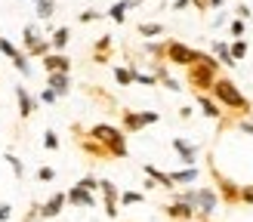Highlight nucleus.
<instances>
[{
    "instance_id": "47",
    "label": "nucleus",
    "mask_w": 253,
    "mask_h": 222,
    "mask_svg": "<svg viewBox=\"0 0 253 222\" xmlns=\"http://www.w3.org/2000/svg\"><path fill=\"white\" fill-rule=\"evenodd\" d=\"M192 114H195V108H192V105H182V108H179V117H182V120H188Z\"/></svg>"
},
{
    "instance_id": "3",
    "label": "nucleus",
    "mask_w": 253,
    "mask_h": 222,
    "mask_svg": "<svg viewBox=\"0 0 253 222\" xmlns=\"http://www.w3.org/2000/svg\"><path fill=\"white\" fill-rule=\"evenodd\" d=\"M207 170H210V179H213V188H216L219 201L225 207H235L241 204V182H235L232 176H225V173L216 167V160H213V154L207 157Z\"/></svg>"
},
{
    "instance_id": "2",
    "label": "nucleus",
    "mask_w": 253,
    "mask_h": 222,
    "mask_svg": "<svg viewBox=\"0 0 253 222\" xmlns=\"http://www.w3.org/2000/svg\"><path fill=\"white\" fill-rule=\"evenodd\" d=\"M90 133L108 148L111 160H124L126 154H130V148H126V133H124L121 127H111V123H93Z\"/></svg>"
},
{
    "instance_id": "43",
    "label": "nucleus",
    "mask_w": 253,
    "mask_h": 222,
    "mask_svg": "<svg viewBox=\"0 0 253 222\" xmlns=\"http://www.w3.org/2000/svg\"><path fill=\"white\" fill-rule=\"evenodd\" d=\"M9 219H12V204L3 201V204H0V222H9Z\"/></svg>"
},
{
    "instance_id": "12",
    "label": "nucleus",
    "mask_w": 253,
    "mask_h": 222,
    "mask_svg": "<svg viewBox=\"0 0 253 222\" xmlns=\"http://www.w3.org/2000/svg\"><path fill=\"white\" fill-rule=\"evenodd\" d=\"M65 204H68V201H65V191H53V194H49L46 201L41 204V219H56Z\"/></svg>"
},
{
    "instance_id": "14",
    "label": "nucleus",
    "mask_w": 253,
    "mask_h": 222,
    "mask_svg": "<svg viewBox=\"0 0 253 222\" xmlns=\"http://www.w3.org/2000/svg\"><path fill=\"white\" fill-rule=\"evenodd\" d=\"M121 130H124V133H139V130H145L142 111H133V108H121Z\"/></svg>"
},
{
    "instance_id": "26",
    "label": "nucleus",
    "mask_w": 253,
    "mask_h": 222,
    "mask_svg": "<svg viewBox=\"0 0 253 222\" xmlns=\"http://www.w3.org/2000/svg\"><path fill=\"white\" fill-rule=\"evenodd\" d=\"M34 16L37 19H53L56 16V0H41V3H34Z\"/></svg>"
},
{
    "instance_id": "50",
    "label": "nucleus",
    "mask_w": 253,
    "mask_h": 222,
    "mask_svg": "<svg viewBox=\"0 0 253 222\" xmlns=\"http://www.w3.org/2000/svg\"><path fill=\"white\" fill-rule=\"evenodd\" d=\"M225 6V0H210V9H222Z\"/></svg>"
},
{
    "instance_id": "19",
    "label": "nucleus",
    "mask_w": 253,
    "mask_h": 222,
    "mask_svg": "<svg viewBox=\"0 0 253 222\" xmlns=\"http://www.w3.org/2000/svg\"><path fill=\"white\" fill-rule=\"evenodd\" d=\"M68 40H71V28H68V25H62V28H53V31H49V43H53L56 53H65Z\"/></svg>"
},
{
    "instance_id": "28",
    "label": "nucleus",
    "mask_w": 253,
    "mask_h": 222,
    "mask_svg": "<svg viewBox=\"0 0 253 222\" xmlns=\"http://www.w3.org/2000/svg\"><path fill=\"white\" fill-rule=\"evenodd\" d=\"M111 74H115V80H118L121 86H130V83H133V71H130V65H111Z\"/></svg>"
},
{
    "instance_id": "7",
    "label": "nucleus",
    "mask_w": 253,
    "mask_h": 222,
    "mask_svg": "<svg viewBox=\"0 0 253 222\" xmlns=\"http://www.w3.org/2000/svg\"><path fill=\"white\" fill-rule=\"evenodd\" d=\"M164 216H167L170 222H195V207L173 197L170 204H164Z\"/></svg>"
},
{
    "instance_id": "51",
    "label": "nucleus",
    "mask_w": 253,
    "mask_h": 222,
    "mask_svg": "<svg viewBox=\"0 0 253 222\" xmlns=\"http://www.w3.org/2000/svg\"><path fill=\"white\" fill-rule=\"evenodd\" d=\"M198 222H213V219H198Z\"/></svg>"
},
{
    "instance_id": "29",
    "label": "nucleus",
    "mask_w": 253,
    "mask_h": 222,
    "mask_svg": "<svg viewBox=\"0 0 253 222\" xmlns=\"http://www.w3.org/2000/svg\"><path fill=\"white\" fill-rule=\"evenodd\" d=\"M130 71H133V83H142V86H158V77L151 71H139L136 65H130Z\"/></svg>"
},
{
    "instance_id": "31",
    "label": "nucleus",
    "mask_w": 253,
    "mask_h": 222,
    "mask_svg": "<svg viewBox=\"0 0 253 222\" xmlns=\"http://www.w3.org/2000/svg\"><path fill=\"white\" fill-rule=\"evenodd\" d=\"M142 201H145L142 191H121V197H118L121 207H133V204H142Z\"/></svg>"
},
{
    "instance_id": "41",
    "label": "nucleus",
    "mask_w": 253,
    "mask_h": 222,
    "mask_svg": "<svg viewBox=\"0 0 253 222\" xmlns=\"http://www.w3.org/2000/svg\"><path fill=\"white\" fill-rule=\"evenodd\" d=\"M34 219H41V204H37V201H31V207H28V216H25L22 222H34Z\"/></svg>"
},
{
    "instance_id": "15",
    "label": "nucleus",
    "mask_w": 253,
    "mask_h": 222,
    "mask_svg": "<svg viewBox=\"0 0 253 222\" xmlns=\"http://www.w3.org/2000/svg\"><path fill=\"white\" fill-rule=\"evenodd\" d=\"M41 62H43V71L46 74L49 71H65V74H71V59L65 53H56V49H53V53H46Z\"/></svg>"
},
{
    "instance_id": "4",
    "label": "nucleus",
    "mask_w": 253,
    "mask_h": 222,
    "mask_svg": "<svg viewBox=\"0 0 253 222\" xmlns=\"http://www.w3.org/2000/svg\"><path fill=\"white\" fill-rule=\"evenodd\" d=\"M71 136H74V145H78V151L84 157H90V160H111L108 148L99 142L90 130H84V123H71Z\"/></svg>"
},
{
    "instance_id": "35",
    "label": "nucleus",
    "mask_w": 253,
    "mask_h": 222,
    "mask_svg": "<svg viewBox=\"0 0 253 222\" xmlns=\"http://www.w3.org/2000/svg\"><path fill=\"white\" fill-rule=\"evenodd\" d=\"M37 102H43V105H56L59 102V96H56V90H41V96H37Z\"/></svg>"
},
{
    "instance_id": "32",
    "label": "nucleus",
    "mask_w": 253,
    "mask_h": 222,
    "mask_svg": "<svg viewBox=\"0 0 253 222\" xmlns=\"http://www.w3.org/2000/svg\"><path fill=\"white\" fill-rule=\"evenodd\" d=\"M43 148H46V151H59V148H62L56 130H43Z\"/></svg>"
},
{
    "instance_id": "39",
    "label": "nucleus",
    "mask_w": 253,
    "mask_h": 222,
    "mask_svg": "<svg viewBox=\"0 0 253 222\" xmlns=\"http://www.w3.org/2000/svg\"><path fill=\"white\" fill-rule=\"evenodd\" d=\"M235 130H241V133L253 136V120H250V117H241V120H235Z\"/></svg>"
},
{
    "instance_id": "44",
    "label": "nucleus",
    "mask_w": 253,
    "mask_h": 222,
    "mask_svg": "<svg viewBox=\"0 0 253 222\" xmlns=\"http://www.w3.org/2000/svg\"><path fill=\"white\" fill-rule=\"evenodd\" d=\"M142 120H145V127H151V123L161 120V114H158V111H142Z\"/></svg>"
},
{
    "instance_id": "34",
    "label": "nucleus",
    "mask_w": 253,
    "mask_h": 222,
    "mask_svg": "<svg viewBox=\"0 0 253 222\" xmlns=\"http://www.w3.org/2000/svg\"><path fill=\"white\" fill-rule=\"evenodd\" d=\"M99 19H105V12H99V9H84L81 16H78L81 25H90V22H99Z\"/></svg>"
},
{
    "instance_id": "1",
    "label": "nucleus",
    "mask_w": 253,
    "mask_h": 222,
    "mask_svg": "<svg viewBox=\"0 0 253 222\" xmlns=\"http://www.w3.org/2000/svg\"><path fill=\"white\" fill-rule=\"evenodd\" d=\"M219 71H222L219 59L213 53H204V49H201V56L192 62V65H185L188 90H192V93H210V86H213V80L219 77Z\"/></svg>"
},
{
    "instance_id": "11",
    "label": "nucleus",
    "mask_w": 253,
    "mask_h": 222,
    "mask_svg": "<svg viewBox=\"0 0 253 222\" xmlns=\"http://www.w3.org/2000/svg\"><path fill=\"white\" fill-rule=\"evenodd\" d=\"M65 201L71 207H96V191H86V188H81V185L74 182L71 188L65 191Z\"/></svg>"
},
{
    "instance_id": "27",
    "label": "nucleus",
    "mask_w": 253,
    "mask_h": 222,
    "mask_svg": "<svg viewBox=\"0 0 253 222\" xmlns=\"http://www.w3.org/2000/svg\"><path fill=\"white\" fill-rule=\"evenodd\" d=\"M3 160L9 164L12 176H16V179H25V164H22V157H19V154H12V151H3Z\"/></svg>"
},
{
    "instance_id": "24",
    "label": "nucleus",
    "mask_w": 253,
    "mask_h": 222,
    "mask_svg": "<svg viewBox=\"0 0 253 222\" xmlns=\"http://www.w3.org/2000/svg\"><path fill=\"white\" fill-rule=\"evenodd\" d=\"M136 31H139V37L151 40V37H161V34H164V25H161V22H139Z\"/></svg>"
},
{
    "instance_id": "42",
    "label": "nucleus",
    "mask_w": 253,
    "mask_h": 222,
    "mask_svg": "<svg viewBox=\"0 0 253 222\" xmlns=\"http://www.w3.org/2000/svg\"><path fill=\"white\" fill-rule=\"evenodd\" d=\"M235 16H238V19H244V22H247V19L253 16V12H250V6H247V3H238V6H235Z\"/></svg>"
},
{
    "instance_id": "46",
    "label": "nucleus",
    "mask_w": 253,
    "mask_h": 222,
    "mask_svg": "<svg viewBox=\"0 0 253 222\" xmlns=\"http://www.w3.org/2000/svg\"><path fill=\"white\" fill-rule=\"evenodd\" d=\"M188 6H192V0H173V12H182Z\"/></svg>"
},
{
    "instance_id": "5",
    "label": "nucleus",
    "mask_w": 253,
    "mask_h": 222,
    "mask_svg": "<svg viewBox=\"0 0 253 222\" xmlns=\"http://www.w3.org/2000/svg\"><path fill=\"white\" fill-rule=\"evenodd\" d=\"M198 56H201V49L185 46L182 40H164V59H167V65H179V68H185V65H192Z\"/></svg>"
},
{
    "instance_id": "40",
    "label": "nucleus",
    "mask_w": 253,
    "mask_h": 222,
    "mask_svg": "<svg viewBox=\"0 0 253 222\" xmlns=\"http://www.w3.org/2000/svg\"><path fill=\"white\" fill-rule=\"evenodd\" d=\"M241 204L253 207V182L250 185H241Z\"/></svg>"
},
{
    "instance_id": "49",
    "label": "nucleus",
    "mask_w": 253,
    "mask_h": 222,
    "mask_svg": "<svg viewBox=\"0 0 253 222\" xmlns=\"http://www.w3.org/2000/svg\"><path fill=\"white\" fill-rule=\"evenodd\" d=\"M155 188H158V182L148 176V179H145V191H155Z\"/></svg>"
},
{
    "instance_id": "10",
    "label": "nucleus",
    "mask_w": 253,
    "mask_h": 222,
    "mask_svg": "<svg viewBox=\"0 0 253 222\" xmlns=\"http://www.w3.org/2000/svg\"><path fill=\"white\" fill-rule=\"evenodd\" d=\"M111 53H115V37H111V34H102V37L93 43V62H96V65H108V62H111Z\"/></svg>"
},
{
    "instance_id": "17",
    "label": "nucleus",
    "mask_w": 253,
    "mask_h": 222,
    "mask_svg": "<svg viewBox=\"0 0 253 222\" xmlns=\"http://www.w3.org/2000/svg\"><path fill=\"white\" fill-rule=\"evenodd\" d=\"M46 86H49V90H56V96H68L71 93V74H65V71H49L46 74Z\"/></svg>"
},
{
    "instance_id": "20",
    "label": "nucleus",
    "mask_w": 253,
    "mask_h": 222,
    "mask_svg": "<svg viewBox=\"0 0 253 222\" xmlns=\"http://www.w3.org/2000/svg\"><path fill=\"white\" fill-rule=\"evenodd\" d=\"M213 56L219 59L222 68H235L238 65V62L232 59V53H229V40H213Z\"/></svg>"
},
{
    "instance_id": "18",
    "label": "nucleus",
    "mask_w": 253,
    "mask_h": 222,
    "mask_svg": "<svg viewBox=\"0 0 253 222\" xmlns=\"http://www.w3.org/2000/svg\"><path fill=\"white\" fill-rule=\"evenodd\" d=\"M142 173L155 179V182H158V188H164V191H173V188H176V182L170 179V173H164V170L155 167V164H142Z\"/></svg>"
},
{
    "instance_id": "21",
    "label": "nucleus",
    "mask_w": 253,
    "mask_h": 222,
    "mask_svg": "<svg viewBox=\"0 0 253 222\" xmlns=\"http://www.w3.org/2000/svg\"><path fill=\"white\" fill-rule=\"evenodd\" d=\"M9 62H12V68H16V71L22 74V77H31V59L25 56V49H22V46H19L16 53L9 56Z\"/></svg>"
},
{
    "instance_id": "25",
    "label": "nucleus",
    "mask_w": 253,
    "mask_h": 222,
    "mask_svg": "<svg viewBox=\"0 0 253 222\" xmlns=\"http://www.w3.org/2000/svg\"><path fill=\"white\" fill-rule=\"evenodd\" d=\"M126 12H130V9H126V3H124V0H118V3H111V6H108L105 16L115 22V25H124V22H126Z\"/></svg>"
},
{
    "instance_id": "36",
    "label": "nucleus",
    "mask_w": 253,
    "mask_h": 222,
    "mask_svg": "<svg viewBox=\"0 0 253 222\" xmlns=\"http://www.w3.org/2000/svg\"><path fill=\"white\" fill-rule=\"evenodd\" d=\"M225 25H229V12H225V9H216V16H213L210 28H225Z\"/></svg>"
},
{
    "instance_id": "22",
    "label": "nucleus",
    "mask_w": 253,
    "mask_h": 222,
    "mask_svg": "<svg viewBox=\"0 0 253 222\" xmlns=\"http://www.w3.org/2000/svg\"><path fill=\"white\" fill-rule=\"evenodd\" d=\"M41 37H43V34L37 31V25H25V28H22V49H25V56L34 49V43L41 40Z\"/></svg>"
},
{
    "instance_id": "8",
    "label": "nucleus",
    "mask_w": 253,
    "mask_h": 222,
    "mask_svg": "<svg viewBox=\"0 0 253 222\" xmlns=\"http://www.w3.org/2000/svg\"><path fill=\"white\" fill-rule=\"evenodd\" d=\"M99 191L105 197V216L108 219H118V197H121V188L111 179H99Z\"/></svg>"
},
{
    "instance_id": "13",
    "label": "nucleus",
    "mask_w": 253,
    "mask_h": 222,
    "mask_svg": "<svg viewBox=\"0 0 253 222\" xmlns=\"http://www.w3.org/2000/svg\"><path fill=\"white\" fill-rule=\"evenodd\" d=\"M195 102H198L201 111H204V117H210V120H219L222 117V105L210 93H195Z\"/></svg>"
},
{
    "instance_id": "45",
    "label": "nucleus",
    "mask_w": 253,
    "mask_h": 222,
    "mask_svg": "<svg viewBox=\"0 0 253 222\" xmlns=\"http://www.w3.org/2000/svg\"><path fill=\"white\" fill-rule=\"evenodd\" d=\"M192 6L198 12H210V0H192Z\"/></svg>"
},
{
    "instance_id": "52",
    "label": "nucleus",
    "mask_w": 253,
    "mask_h": 222,
    "mask_svg": "<svg viewBox=\"0 0 253 222\" xmlns=\"http://www.w3.org/2000/svg\"><path fill=\"white\" fill-rule=\"evenodd\" d=\"M28 3H41V0H28Z\"/></svg>"
},
{
    "instance_id": "30",
    "label": "nucleus",
    "mask_w": 253,
    "mask_h": 222,
    "mask_svg": "<svg viewBox=\"0 0 253 222\" xmlns=\"http://www.w3.org/2000/svg\"><path fill=\"white\" fill-rule=\"evenodd\" d=\"M229 53L235 62H241L247 56V40H241V37H232V43H229Z\"/></svg>"
},
{
    "instance_id": "48",
    "label": "nucleus",
    "mask_w": 253,
    "mask_h": 222,
    "mask_svg": "<svg viewBox=\"0 0 253 222\" xmlns=\"http://www.w3.org/2000/svg\"><path fill=\"white\" fill-rule=\"evenodd\" d=\"M124 3H126V9H136V6H142L145 0H124Z\"/></svg>"
},
{
    "instance_id": "23",
    "label": "nucleus",
    "mask_w": 253,
    "mask_h": 222,
    "mask_svg": "<svg viewBox=\"0 0 253 222\" xmlns=\"http://www.w3.org/2000/svg\"><path fill=\"white\" fill-rule=\"evenodd\" d=\"M170 179L176 182V188L179 185H192V182H198V167H182V170L170 173Z\"/></svg>"
},
{
    "instance_id": "37",
    "label": "nucleus",
    "mask_w": 253,
    "mask_h": 222,
    "mask_svg": "<svg viewBox=\"0 0 253 222\" xmlns=\"http://www.w3.org/2000/svg\"><path fill=\"white\" fill-rule=\"evenodd\" d=\"M53 179H56L53 167H37V182H53Z\"/></svg>"
},
{
    "instance_id": "16",
    "label": "nucleus",
    "mask_w": 253,
    "mask_h": 222,
    "mask_svg": "<svg viewBox=\"0 0 253 222\" xmlns=\"http://www.w3.org/2000/svg\"><path fill=\"white\" fill-rule=\"evenodd\" d=\"M170 145H173V151L179 154V160H182L185 167H195V164H198V145L185 142V139H173Z\"/></svg>"
},
{
    "instance_id": "38",
    "label": "nucleus",
    "mask_w": 253,
    "mask_h": 222,
    "mask_svg": "<svg viewBox=\"0 0 253 222\" xmlns=\"http://www.w3.org/2000/svg\"><path fill=\"white\" fill-rule=\"evenodd\" d=\"M78 185L86 188V191H99V179L96 176H84V179H78Z\"/></svg>"
},
{
    "instance_id": "6",
    "label": "nucleus",
    "mask_w": 253,
    "mask_h": 222,
    "mask_svg": "<svg viewBox=\"0 0 253 222\" xmlns=\"http://www.w3.org/2000/svg\"><path fill=\"white\" fill-rule=\"evenodd\" d=\"M219 204V194L213 185H204V188H198V201H195V219H210L213 210Z\"/></svg>"
},
{
    "instance_id": "33",
    "label": "nucleus",
    "mask_w": 253,
    "mask_h": 222,
    "mask_svg": "<svg viewBox=\"0 0 253 222\" xmlns=\"http://www.w3.org/2000/svg\"><path fill=\"white\" fill-rule=\"evenodd\" d=\"M244 31H247V22H244V19H238V16L229 19V34H232V37H244Z\"/></svg>"
},
{
    "instance_id": "9",
    "label": "nucleus",
    "mask_w": 253,
    "mask_h": 222,
    "mask_svg": "<svg viewBox=\"0 0 253 222\" xmlns=\"http://www.w3.org/2000/svg\"><path fill=\"white\" fill-rule=\"evenodd\" d=\"M12 96H16V105H19V117L22 120H28L34 114V108H37V99L28 93V86H12Z\"/></svg>"
}]
</instances>
